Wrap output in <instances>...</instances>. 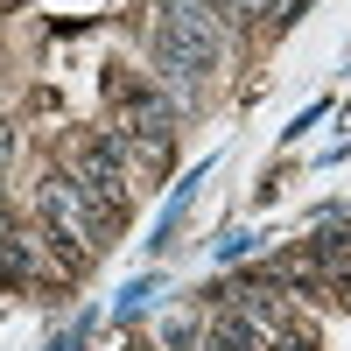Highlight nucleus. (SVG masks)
<instances>
[{
    "instance_id": "1",
    "label": "nucleus",
    "mask_w": 351,
    "mask_h": 351,
    "mask_svg": "<svg viewBox=\"0 0 351 351\" xmlns=\"http://www.w3.org/2000/svg\"><path fill=\"white\" fill-rule=\"evenodd\" d=\"M43 218H49V239H64V246H99V232H106V218L92 211V197L71 176H49L43 183Z\"/></svg>"
},
{
    "instance_id": "4",
    "label": "nucleus",
    "mask_w": 351,
    "mask_h": 351,
    "mask_svg": "<svg viewBox=\"0 0 351 351\" xmlns=\"http://www.w3.org/2000/svg\"><path fill=\"white\" fill-rule=\"evenodd\" d=\"M0 232H8V204H0Z\"/></svg>"
},
{
    "instance_id": "3",
    "label": "nucleus",
    "mask_w": 351,
    "mask_h": 351,
    "mask_svg": "<svg viewBox=\"0 0 351 351\" xmlns=\"http://www.w3.org/2000/svg\"><path fill=\"white\" fill-rule=\"evenodd\" d=\"M8 155H14V127L0 120V169H8Z\"/></svg>"
},
{
    "instance_id": "2",
    "label": "nucleus",
    "mask_w": 351,
    "mask_h": 351,
    "mask_svg": "<svg viewBox=\"0 0 351 351\" xmlns=\"http://www.w3.org/2000/svg\"><path fill=\"white\" fill-rule=\"evenodd\" d=\"M324 288H330V295H337V302H351V267H337V274H330Z\"/></svg>"
}]
</instances>
